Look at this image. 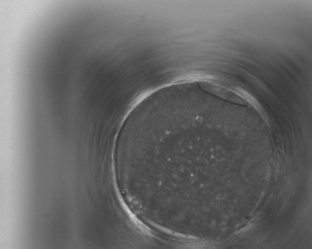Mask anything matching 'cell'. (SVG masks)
I'll return each instance as SVG.
<instances>
[{"label":"cell","mask_w":312,"mask_h":249,"mask_svg":"<svg viewBox=\"0 0 312 249\" xmlns=\"http://www.w3.org/2000/svg\"><path fill=\"white\" fill-rule=\"evenodd\" d=\"M200 86L207 92L224 100L240 105H248V102L243 98L228 89L215 84L204 83H201Z\"/></svg>","instance_id":"6da1fadb"}]
</instances>
